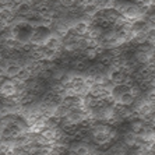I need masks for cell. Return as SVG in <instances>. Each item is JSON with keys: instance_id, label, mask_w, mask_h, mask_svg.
I'll use <instances>...</instances> for the list:
<instances>
[{"instance_id": "obj_1", "label": "cell", "mask_w": 155, "mask_h": 155, "mask_svg": "<svg viewBox=\"0 0 155 155\" xmlns=\"http://www.w3.org/2000/svg\"><path fill=\"white\" fill-rule=\"evenodd\" d=\"M0 95L3 98H8L15 95V87L11 83V80H6L2 85H0Z\"/></svg>"}, {"instance_id": "obj_2", "label": "cell", "mask_w": 155, "mask_h": 155, "mask_svg": "<svg viewBox=\"0 0 155 155\" xmlns=\"http://www.w3.org/2000/svg\"><path fill=\"white\" fill-rule=\"evenodd\" d=\"M61 46H63V42H61V38H59V36H49L43 43V48H46L49 51H58Z\"/></svg>"}, {"instance_id": "obj_3", "label": "cell", "mask_w": 155, "mask_h": 155, "mask_svg": "<svg viewBox=\"0 0 155 155\" xmlns=\"http://www.w3.org/2000/svg\"><path fill=\"white\" fill-rule=\"evenodd\" d=\"M70 66H71L76 71H85V70L90 67V61L87 60V59H84V58H78V59L71 60Z\"/></svg>"}, {"instance_id": "obj_4", "label": "cell", "mask_w": 155, "mask_h": 155, "mask_svg": "<svg viewBox=\"0 0 155 155\" xmlns=\"http://www.w3.org/2000/svg\"><path fill=\"white\" fill-rule=\"evenodd\" d=\"M73 28V31L76 32V35L77 36H85L87 35V32H88V28H90V25L87 24L85 21H77L74 25L71 27Z\"/></svg>"}, {"instance_id": "obj_5", "label": "cell", "mask_w": 155, "mask_h": 155, "mask_svg": "<svg viewBox=\"0 0 155 155\" xmlns=\"http://www.w3.org/2000/svg\"><path fill=\"white\" fill-rule=\"evenodd\" d=\"M136 141H137V134H134L133 131H129V133L123 134V145L127 148H131L136 145Z\"/></svg>"}, {"instance_id": "obj_6", "label": "cell", "mask_w": 155, "mask_h": 155, "mask_svg": "<svg viewBox=\"0 0 155 155\" xmlns=\"http://www.w3.org/2000/svg\"><path fill=\"white\" fill-rule=\"evenodd\" d=\"M14 78L20 80L21 83H27L28 80H31V78H32V74H31V70H29L28 67H24V66H22V67H21V70H20V73H18V74L14 77Z\"/></svg>"}, {"instance_id": "obj_7", "label": "cell", "mask_w": 155, "mask_h": 155, "mask_svg": "<svg viewBox=\"0 0 155 155\" xmlns=\"http://www.w3.org/2000/svg\"><path fill=\"white\" fill-rule=\"evenodd\" d=\"M134 102H136V99L130 95V92H126V94L120 95L115 104H120V105H123V106H130V105H133Z\"/></svg>"}, {"instance_id": "obj_8", "label": "cell", "mask_w": 155, "mask_h": 155, "mask_svg": "<svg viewBox=\"0 0 155 155\" xmlns=\"http://www.w3.org/2000/svg\"><path fill=\"white\" fill-rule=\"evenodd\" d=\"M69 112H70L69 109L66 108L64 105H61V104H60V105H58V106H54L53 117H58V119H64Z\"/></svg>"}, {"instance_id": "obj_9", "label": "cell", "mask_w": 155, "mask_h": 155, "mask_svg": "<svg viewBox=\"0 0 155 155\" xmlns=\"http://www.w3.org/2000/svg\"><path fill=\"white\" fill-rule=\"evenodd\" d=\"M98 63H101L102 66H105V67H108V66L112 64V61H113V56L110 54V52H104L102 54H99L98 56Z\"/></svg>"}, {"instance_id": "obj_10", "label": "cell", "mask_w": 155, "mask_h": 155, "mask_svg": "<svg viewBox=\"0 0 155 155\" xmlns=\"http://www.w3.org/2000/svg\"><path fill=\"white\" fill-rule=\"evenodd\" d=\"M144 127H145V123L141 119H137V120H133V122H131V131H133L134 134H137V136L144 130Z\"/></svg>"}, {"instance_id": "obj_11", "label": "cell", "mask_w": 155, "mask_h": 155, "mask_svg": "<svg viewBox=\"0 0 155 155\" xmlns=\"http://www.w3.org/2000/svg\"><path fill=\"white\" fill-rule=\"evenodd\" d=\"M11 3H13V0H0V6H4V7Z\"/></svg>"}, {"instance_id": "obj_12", "label": "cell", "mask_w": 155, "mask_h": 155, "mask_svg": "<svg viewBox=\"0 0 155 155\" xmlns=\"http://www.w3.org/2000/svg\"><path fill=\"white\" fill-rule=\"evenodd\" d=\"M74 2H76V0H74Z\"/></svg>"}]
</instances>
